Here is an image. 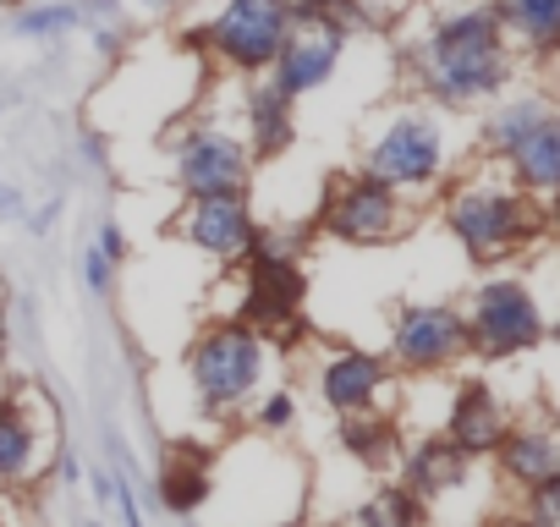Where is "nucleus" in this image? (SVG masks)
I'll return each instance as SVG.
<instances>
[{
  "label": "nucleus",
  "instance_id": "nucleus-23",
  "mask_svg": "<svg viewBox=\"0 0 560 527\" xmlns=\"http://www.w3.org/2000/svg\"><path fill=\"white\" fill-rule=\"evenodd\" d=\"M544 116H555V105L544 99V94H516V99H500L494 110H489V121H483V154H505L527 127H538Z\"/></svg>",
  "mask_w": 560,
  "mask_h": 527
},
{
  "label": "nucleus",
  "instance_id": "nucleus-32",
  "mask_svg": "<svg viewBox=\"0 0 560 527\" xmlns=\"http://www.w3.org/2000/svg\"><path fill=\"white\" fill-rule=\"evenodd\" d=\"M149 7H160V0H149Z\"/></svg>",
  "mask_w": 560,
  "mask_h": 527
},
{
  "label": "nucleus",
  "instance_id": "nucleus-29",
  "mask_svg": "<svg viewBox=\"0 0 560 527\" xmlns=\"http://www.w3.org/2000/svg\"><path fill=\"white\" fill-rule=\"evenodd\" d=\"M94 247H100V253H105V258L116 264V270L127 264V231H121L116 220H105V225H100V242H94Z\"/></svg>",
  "mask_w": 560,
  "mask_h": 527
},
{
  "label": "nucleus",
  "instance_id": "nucleus-4",
  "mask_svg": "<svg viewBox=\"0 0 560 527\" xmlns=\"http://www.w3.org/2000/svg\"><path fill=\"white\" fill-rule=\"evenodd\" d=\"M264 368H269V341L258 330H247L242 319L209 325L187 347V379H192V396L203 401V412H236L258 390Z\"/></svg>",
  "mask_w": 560,
  "mask_h": 527
},
{
  "label": "nucleus",
  "instance_id": "nucleus-27",
  "mask_svg": "<svg viewBox=\"0 0 560 527\" xmlns=\"http://www.w3.org/2000/svg\"><path fill=\"white\" fill-rule=\"evenodd\" d=\"M83 286H89L94 297H110V292H116V264H110L100 247H83Z\"/></svg>",
  "mask_w": 560,
  "mask_h": 527
},
{
  "label": "nucleus",
  "instance_id": "nucleus-5",
  "mask_svg": "<svg viewBox=\"0 0 560 527\" xmlns=\"http://www.w3.org/2000/svg\"><path fill=\"white\" fill-rule=\"evenodd\" d=\"M298 17V0H225V7L192 34L203 56L236 72H264Z\"/></svg>",
  "mask_w": 560,
  "mask_h": 527
},
{
  "label": "nucleus",
  "instance_id": "nucleus-22",
  "mask_svg": "<svg viewBox=\"0 0 560 527\" xmlns=\"http://www.w3.org/2000/svg\"><path fill=\"white\" fill-rule=\"evenodd\" d=\"M160 500H165V511H198L203 500H209V461L198 456V450H171L165 456V467H160Z\"/></svg>",
  "mask_w": 560,
  "mask_h": 527
},
{
  "label": "nucleus",
  "instance_id": "nucleus-13",
  "mask_svg": "<svg viewBox=\"0 0 560 527\" xmlns=\"http://www.w3.org/2000/svg\"><path fill=\"white\" fill-rule=\"evenodd\" d=\"M380 390H390V368L374 352L358 347H336L319 368V396L336 418L347 412H380Z\"/></svg>",
  "mask_w": 560,
  "mask_h": 527
},
{
  "label": "nucleus",
  "instance_id": "nucleus-20",
  "mask_svg": "<svg viewBox=\"0 0 560 527\" xmlns=\"http://www.w3.org/2000/svg\"><path fill=\"white\" fill-rule=\"evenodd\" d=\"M494 17L505 23V34H516L527 45V56H555L560 45V0H489Z\"/></svg>",
  "mask_w": 560,
  "mask_h": 527
},
{
  "label": "nucleus",
  "instance_id": "nucleus-24",
  "mask_svg": "<svg viewBox=\"0 0 560 527\" xmlns=\"http://www.w3.org/2000/svg\"><path fill=\"white\" fill-rule=\"evenodd\" d=\"M18 34H72V28H89V12L78 0H56V7H34L12 23Z\"/></svg>",
  "mask_w": 560,
  "mask_h": 527
},
{
  "label": "nucleus",
  "instance_id": "nucleus-3",
  "mask_svg": "<svg viewBox=\"0 0 560 527\" xmlns=\"http://www.w3.org/2000/svg\"><path fill=\"white\" fill-rule=\"evenodd\" d=\"M236 270H242V303L231 314L247 330H258L264 341L303 336V264L287 236H269L258 225L253 247L236 258Z\"/></svg>",
  "mask_w": 560,
  "mask_h": 527
},
{
  "label": "nucleus",
  "instance_id": "nucleus-9",
  "mask_svg": "<svg viewBox=\"0 0 560 527\" xmlns=\"http://www.w3.org/2000/svg\"><path fill=\"white\" fill-rule=\"evenodd\" d=\"M319 231L336 236V242H352V247H374V242H396L407 231V192L385 187L380 176L358 171L347 181H336L325 192V209H319Z\"/></svg>",
  "mask_w": 560,
  "mask_h": 527
},
{
  "label": "nucleus",
  "instance_id": "nucleus-12",
  "mask_svg": "<svg viewBox=\"0 0 560 527\" xmlns=\"http://www.w3.org/2000/svg\"><path fill=\"white\" fill-rule=\"evenodd\" d=\"M176 236L192 242L198 253L220 258V264H236L253 236H258V220L247 209V187H231V192H192L187 209L176 214Z\"/></svg>",
  "mask_w": 560,
  "mask_h": 527
},
{
  "label": "nucleus",
  "instance_id": "nucleus-2",
  "mask_svg": "<svg viewBox=\"0 0 560 527\" xmlns=\"http://www.w3.org/2000/svg\"><path fill=\"white\" fill-rule=\"evenodd\" d=\"M445 225L472 264H505L549 231V203L527 198L516 181L467 176L445 192Z\"/></svg>",
  "mask_w": 560,
  "mask_h": 527
},
{
  "label": "nucleus",
  "instance_id": "nucleus-7",
  "mask_svg": "<svg viewBox=\"0 0 560 527\" xmlns=\"http://www.w3.org/2000/svg\"><path fill=\"white\" fill-rule=\"evenodd\" d=\"M363 171L380 176L396 192H429L445 171V127L429 110H401L390 116L369 149H363Z\"/></svg>",
  "mask_w": 560,
  "mask_h": 527
},
{
  "label": "nucleus",
  "instance_id": "nucleus-16",
  "mask_svg": "<svg viewBox=\"0 0 560 527\" xmlns=\"http://www.w3.org/2000/svg\"><path fill=\"white\" fill-rule=\"evenodd\" d=\"M500 160H505L511 181H516L527 198L549 203V192H555V181H560V116H544L538 127H527Z\"/></svg>",
  "mask_w": 560,
  "mask_h": 527
},
{
  "label": "nucleus",
  "instance_id": "nucleus-6",
  "mask_svg": "<svg viewBox=\"0 0 560 527\" xmlns=\"http://www.w3.org/2000/svg\"><path fill=\"white\" fill-rule=\"evenodd\" d=\"M462 319H467L472 352H483V358H516L544 341V308H538L533 286L516 276L478 281L462 303Z\"/></svg>",
  "mask_w": 560,
  "mask_h": 527
},
{
  "label": "nucleus",
  "instance_id": "nucleus-1",
  "mask_svg": "<svg viewBox=\"0 0 560 527\" xmlns=\"http://www.w3.org/2000/svg\"><path fill=\"white\" fill-rule=\"evenodd\" d=\"M407 67L434 105H478L511 83V34L494 7H462L407 50Z\"/></svg>",
  "mask_w": 560,
  "mask_h": 527
},
{
  "label": "nucleus",
  "instance_id": "nucleus-11",
  "mask_svg": "<svg viewBox=\"0 0 560 527\" xmlns=\"http://www.w3.org/2000/svg\"><path fill=\"white\" fill-rule=\"evenodd\" d=\"M253 165H258L253 149H247L236 132H225V127L198 121V127H187V132L176 138V181H182L187 198H192V192H231V187H247Z\"/></svg>",
  "mask_w": 560,
  "mask_h": 527
},
{
  "label": "nucleus",
  "instance_id": "nucleus-25",
  "mask_svg": "<svg viewBox=\"0 0 560 527\" xmlns=\"http://www.w3.org/2000/svg\"><path fill=\"white\" fill-rule=\"evenodd\" d=\"M418 516H423V500L407 494V489H380V494L358 511V522H418Z\"/></svg>",
  "mask_w": 560,
  "mask_h": 527
},
{
  "label": "nucleus",
  "instance_id": "nucleus-31",
  "mask_svg": "<svg viewBox=\"0 0 560 527\" xmlns=\"http://www.w3.org/2000/svg\"><path fill=\"white\" fill-rule=\"evenodd\" d=\"M298 7H319V12H352L358 0H298Z\"/></svg>",
  "mask_w": 560,
  "mask_h": 527
},
{
  "label": "nucleus",
  "instance_id": "nucleus-28",
  "mask_svg": "<svg viewBox=\"0 0 560 527\" xmlns=\"http://www.w3.org/2000/svg\"><path fill=\"white\" fill-rule=\"evenodd\" d=\"M292 423H298V396H287V390H275L258 407V429H292Z\"/></svg>",
  "mask_w": 560,
  "mask_h": 527
},
{
  "label": "nucleus",
  "instance_id": "nucleus-17",
  "mask_svg": "<svg viewBox=\"0 0 560 527\" xmlns=\"http://www.w3.org/2000/svg\"><path fill=\"white\" fill-rule=\"evenodd\" d=\"M494 461H500V472H505L516 489H527V483L560 472V434H555V423L538 418V423L505 429L500 445H494Z\"/></svg>",
  "mask_w": 560,
  "mask_h": 527
},
{
  "label": "nucleus",
  "instance_id": "nucleus-30",
  "mask_svg": "<svg viewBox=\"0 0 560 527\" xmlns=\"http://www.w3.org/2000/svg\"><path fill=\"white\" fill-rule=\"evenodd\" d=\"M23 209V198H18V187H0V220H12Z\"/></svg>",
  "mask_w": 560,
  "mask_h": 527
},
{
  "label": "nucleus",
  "instance_id": "nucleus-10",
  "mask_svg": "<svg viewBox=\"0 0 560 527\" xmlns=\"http://www.w3.org/2000/svg\"><path fill=\"white\" fill-rule=\"evenodd\" d=\"M467 352H472V341H467L462 308H451V303H412V308L396 314V330H390L396 368H407V374H445Z\"/></svg>",
  "mask_w": 560,
  "mask_h": 527
},
{
  "label": "nucleus",
  "instance_id": "nucleus-8",
  "mask_svg": "<svg viewBox=\"0 0 560 527\" xmlns=\"http://www.w3.org/2000/svg\"><path fill=\"white\" fill-rule=\"evenodd\" d=\"M347 45H352V23H347V12L298 7L287 39H280V50H275V61H269L264 72H269L280 89H287L292 99H303V94H314V89H325V83L336 78Z\"/></svg>",
  "mask_w": 560,
  "mask_h": 527
},
{
  "label": "nucleus",
  "instance_id": "nucleus-19",
  "mask_svg": "<svg viewBox=\"0 0 560 527\" xmlns=\"http://www.w3.org/2000/svg\"><path fill=\"white\" fill-rule=\"evenodd\" d=\"M39 423L34 412L23 407V396H0V478L7 483H23L34 478L39 467Z\"/></svg>",
  "mask_w": 560,
  "mask_h": 527
},
{
  "label": "nucleus",
  "instance_id": "nucleus-21",
  "mask_svg": "<svg viewBox=\"0 0 560 527\" xmlns=\"http://www.w3.org/2000/svg\"><path fill=\"white\" fill-rule=\"evenodd\" d=\"M396 445H401V434H396V423L385 412H347L341 418V450L352 461H363L369 472L396 467V456H401Z\"/></svg>",
  "mask_w": 560,
  "mask_h": 527
},
{
  "label": "nucleus",
  "instance_id": "nucleus-18",
  "mask_svg": "<svg viewBox=\"0 0 560 527\" xmlns=\"http://www.w3.org/2000/svg\"><path fill=\"white\" fill-rule=\"evenodd\" d=\"M396 461H401V489L418 494V500L451 494V489H462V478H467V456H462L445 434H423V440H412L407 456H396Z\"/></svg>",
  "mask_w": 560,
  "mask_h": 527
},
{
  "label": "nucleus",
  "instance_id": "nucleus-15",
  "mask_svg": "<svg viewBox=\"0 0 560 527\" xmlns=\"http://www.w3.org/2000/svg\"><path fill=\"white\" fill-rule=\"evenodd\" d=\"M505 429H511V418L500 412L494 390L483 379H462L456 385V401H451V418H445V440L467 461H483V456H494V445H500Z\"/></svg>",
  "mask_w": 560,
  "mask_h": 527
},
{
  "label": "nucleus",
  "instance_id": "nucleus-14",
  "mask_svg": "<svg viewBox=\"0 0 560 527\" xmlns=\"http://www.w3.org/2000/svg\"><path fill=\"white\" fill-rule=\"evenodd\" d=\"M247 94H242V116H247V149L253 160H275V154H287L292 138H298V99L280 89L275 78L264 72H247Z\"/></svg>",
  "mask_w": 560,
  "mask_h": 527
},
{
  "label": "nucleus",
  "instance_id": "nucleus-26",
  "mask_svg": "<svg viewBox=\"0 0 560 527\" xmlns=\"http://www.w3.org/2000/svg\"><path fill=\"white\" fill-rule=\"evenodd\" d=\"M522 494H527V522H538V527H560V472L527 483Z\"/></svg>",
  "mask_w": 560,
  "mask_h": 527
}]
</instances>
